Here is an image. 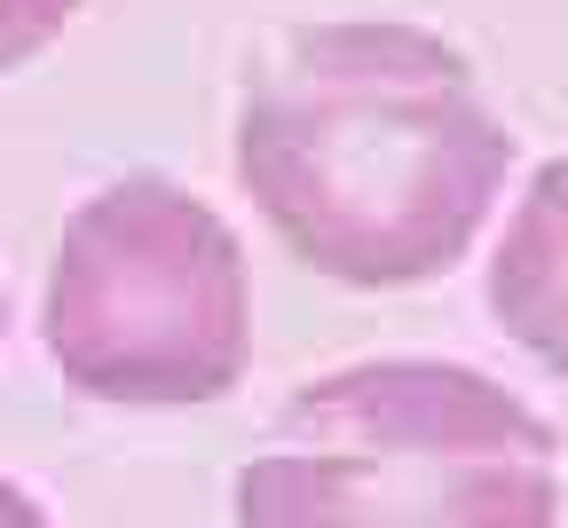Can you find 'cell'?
<instances>
[{"label": "cell", "instance_id": "obj_1", "mask_svg": "<svg viewBox=\"0 0 568 528\" xmlns=\"http://www.w3.org/2000/svg\"><path fill=\"white\" fill-rule=\"evenodd\" d=\"M514 134L474 63L418 24H308L237 103V182L301 268L403 292L466 261L506 197Z\"/></svg>", "mask_w": 568, "mask_h": 528}, {"label": "cell", "instance_id": "obj_2", "mask_svg": "<svg viewBox=\"0 0 568 528\" xmlns=\"http://www.w3.org/2000/svg\"><path fill=\"white\" fill-rule=\"evenodd\" d=\"M237 528H560V441L474 363H347L268 418Z\"/></svg>", "mask_w": 568, "mask_h": 528}, {"label": "cell", "instance_id": "obj_3", "mask_svg": "<svg viewBox=\"0 0 568 528\" xmlns=\"http://www.w3.org/2000/svg\"><path fill=\"white\" fill-rule=\"evenodd\" d=\"M40 347L111 410L222 403L253 363L245 245L197 190L119 174L63 221L40 284Z\"/></svg>", "mask_w": 568, "mask_h": 528}, {"label": "cell", "instance_id": "obj_4", "mask_svg": "<svg viewBox=\"0 0 568 528\" xmlns=\"http://www.w3.org/2000/svg\"><path fill=\"white\" fill-rule=\"evenodd\" d=\"M489 316L568 387V159L537 166L489 253Z\"/></svg>", "mask_w": 568, "mask_h": 528}, {"label": "cell", "instance_id": "obj_5", "mask_svg": "<svg viewBox=\"0 0 568 528\" xmlns=\"http://www.w3.org/2000/svg\"><path fill=\"white\" fill-rule=\"evenodd\" d=\"M80 9H88V0H0V80L24 71L48 40H63V24Z\"/></svg>", "mask_w": 568, "mask_h": 528}, {"label": "cell", "instance_id": "obj_6", "mask_svg": "<svg viewBox=\"0 0 568 528\" xmlns=\"http://www.w3.org/2000/svg\"><path fill=\"white\" fill-rule=\"evenodd\" d=\"M0 528H55V520H48V505H40L24 481L0 474Z\"/></svg>", "mask_w": 568, "mask_h": 528}, {"label": "cell", "instance_id": "obj_7", "mask_svg": "<svg viewBox=\"0 0 568 528\" xmlns=\"http://www.w3.org/2000/svg\"><path fill=\"white\" fill-rule=\"evenodd\" d=\"M0 339H9V284H0Z\"/></svg>", "mask_w": 568, "mask_h": 528}]
</instances>
